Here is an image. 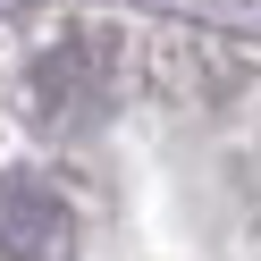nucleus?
I'll return each instance as SVG.
<instances>
[{
	"label": "nucleus",
	"mask_w": 261,
	"mask_h": 261,
	"mask_svg": "<svg viewBox=\"0 0 261 261\" xmlns=\"http://www.w3.org/2000/svg\"><path fill=\"white\" fill-rule=\"evenodd\" d=\"M59 227H68V211H59L42 186H0V244H9V253H25V261L51 253Z\"/></svg>",
	"instance_id": "nucleus-1"
}]
</instances>
